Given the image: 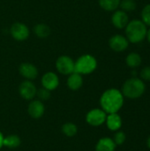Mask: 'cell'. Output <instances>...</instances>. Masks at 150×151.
<instances>
[{
    "instance_id": "obj_22",
    "label": "cell",
    "mask_w": 150,
    "mask_h": 151,
    "mask_svg": "<svg viewBox=\"0 0 150 151\" xmlns=\"http://www.w3.org/2000/svg\"><path fill=\"white\" fill-rule=\"evenodd\" d=\"M119 7L121 8L120 10L126 12H133L136 9L137 4L135 0H121Z\"/></svg>"
},
{
    "instance_id": "obj_20",
    "label": "cell",
    "mask_w": 150,
    "mask_h": 151,
    "mask_svg": "<svg viewBox=\"0 0 150 151\" xmlns=\"http://www.w3.org/2000/svg\"><path fill=\"white\" fill-rule=\"evenodd\" d=\"M121 0H98L99 5L102 9L107 12H114L119 7Z\"/></svg>"
},
{
    "instance_id": "obj_12",
    "label": "cell",
    "mask_w": 150,
    "mask_h": 151,
    "mask_svg": "<svg viewBox=\"0 0 150 151\" xmlns=\"http://www.w3.org/2000/svg\"><path fill=\"white\" fill-rule=\"evenodd\" d=\"M128 22H129V17L127 15V12L122 10L114 11L111 16V23L116 28L123 29L126 27Z\"/></svg>"
},
{
    "instance_id": "obj_19",
    "label": "cell",
    "mask_w": 150,
    "mask_h": 151,
    "mask_svg": "<svg viewBox=\"0 0 150 151\" xmlns=\"http://www.w3.org/2000/svg\"><path fill=\"white\" fill-rule=\"evenodd\" d=\"M34 33L38 38L44 39V38H47L50 35L51 30L48 25L43 24V23H40V24H37L34 27Z\"/></svg>"
},
{
    "instance_id": "obj_7",
    "label": "cell",
    "mask_w": 150,
    "mask_h": 151,
    "mask_svg": "<svg viewBox=\"0 0 150 151\" xmlns=\"http://www.w3.org/2000/svg\"><path fill=\"white\" fill-rule=\"evenodd\" d=\"M29 33L27 26L21 22H15L10 27V34L11 37L19 42L27 40L29 37Z\"/></svg>"
},
{
    "instance_id": "obj_18",
    "label": "cell",
    "mask_w": 150,
    "mask_h": 151,
    "mask_svg": "<svg viewBox=\"0 0 150 151\" xmlns=\"http://www.w3.org/2000/svg\"><path fill=\"white\" fill-rule=\"evenodd\" d=\"M20 144H21L20 137L17 134H10L6 137H4L3 145L8 149L11 150L17 149L20 146Z\"/></svg>"
},
{
    "instance_id": "obj_16",
    "label": "cell",
    "mask_w": 150,
    "mask_h": 151,
    "mask_svg": "<svg viewBox=\"0 0 150 151\" xmlns=\"http://www.w3.org/2000/svg\"><path fill=\"white\" fill-rule=\"evenodd\" d=\"M117 145L111 138L103 137L97 142L95 145V151H115Z\"/></svg>"
},
{
    "instance_id": "obj_25",
    "label": "cell",
    "mask_w": 150,
    "mask_h": 151,
    "mask_svg": "<svg viewBox=\"0 0 150 151\" xmlns=\"http://www.w3.org/2000/svg\"><path fill=\"white\" fill-rule=\"evenodd\" d=\"M36 96H38V98H39L40 101L43 102V101L49 100L50 98V96H51V94H50V90H48V89H46L44 88H40V89L37 90Z\"/></svg>"
},
{
    "instance_id": "obj_21",
    "label": "cell",
    "mask_w": 150,
    "mask_h": 151,
    "mask_svg": "<svg viewBox=\"0 0 150 151\" xmlns=\"http://www.w3.org/2000/svg\"><path fill=\"white\" fill-rule=\"evenodd\" d=\"M62 133L66 136V137H73L77 134L78 133V127L72 122H67L65 123L62 127H61Z\"/></svg>"
},
{
    "instance_id": "obj_13",
    "label": "cell",
    "mask_w": 150,
    "mask_h": 151,
    "mask_svg": "<svg viewBox=\"0 0 150 151\" xmlns=\"http://www.w3.org/2000/svg\"><path fill=\"white\" fill-rule=\"evenodd\" d=\"M19 74L26 80L33 81L38 76L37 67L31 63H22L19 67Z\"/></svg>"
},
{
    "instance_id": "obj_5",
    "label": "cell",
    "mask_w": 150,
    "mask_h": 151,
    "mask_svg": "<svg viewBox=\"0 0 150 151\" xmlns=\"http://www.w3.org/2000/svg\"><path fill=\"white\" fill-rule=\"evenodd\" d=\"M107 113L101 108H95L90 110L86 115V121L91 127H100L105 123Z\"/></svg>"
},
{
    "instance_id": "obj_10",
    "label": "cell",
    "mask_w": 150,
    "mask_h": 151,
    "mask_svg": "<svg viewBox=\"0 0 150 151\" xmlns=\"http://www.w3.org/2000/svg\"><path fill=\"white\" fill-rule=\"evenodd\" d=\"M41 82H42V88H44L50 91H53L59 85V78H58L57 74L55 73L47 72L46 73H44L42 75Z\"/></svg>"
},
{
    "instance_id": "obj_28",
    "label": "cell",
    "mask_w": 150,
    "mask_h": 151,
    "mask_svg": "<svg viewBox=\"0 0 150 151\" xmlns=\"http://www.w3.org/2000/svg\"><path fill=\"white\" fill-rule=\"evenodd\" d=\"M146 38H147V40H148V42L150 43V27L149 28H148V30H147V35H146Z\"/></svg>"
},
{
    "instance_id": "obj_27",
    "label": "cell",
    "mask_w": 150,
    "mask_h": 151,
    "mask_svg": "<svg viewBox=\"0 0 150 151\" xmlns=\"http://www.w3.org/2000/svg\"><path fill=\"white\" fill-rule=\"evenodd\" d=\"M3 142H4V135H3V134L1 133V131H0V149H1L2 147H4Z\"/></svg>"
},
{
    "instance_id": "obj_29",
    "label": "cell",
    "mask_w": 150,
    "mask_h": 151,
    "mask_svg": "<svg viewBox=\"0 0 150 151\" xmlns=\"http://www.w3.org/2000/svg\"><path fill=\"white\" fill-rule=\"evenodd\" d=\"M147 146H148V148L150 150V136H149V138L147 140Z\"/></svg>"
},
{
    "instance_id": "obj_4",
    "label": "cell",
    "mask_w": 150,
    "mask_h": 151,
    "mask_svg": "<svg viewBox=\"0 0 150 151\" xmlns=\"http://www.w3.org/2000/svg\"><path fill=\"white\" fill-rule=\"evenodd\" d=\"M96 68L97 60L90 54H84L74 62V72L81 75L90 74L94 73Z\"/></svg>"
},
{
    "instance_id": "obj_14",
    "label": "cell",
    "mask_w": 150,
    "mask_h": 151,
    "mask_svg": "<svg viewBox=\"0 0 150 151\" xmlns=\"http://www.w3.org/2000/svg\"><path fill=\"white\" fill-rule=\"evenodd\" d=\"M105 124H106L109 130L113 131V132L118 131L122 127V124H123L122 118L118 114V112L107 114Z\"/></svg>"
},
{
    "instance_id": "obj_3",
    "label": "cell",
    "mask_w": 150,
    "mask_h": 151,
    "mask_svg": "<svg viewBox=\"0 0 150 151\" xmlns=\"http://www.w3.org/2000/svg\"><path fill=\"white\" fill-rule=\"evenodd\" d=\"M145 91H146L145 82L141 78H137V77H132L126 80L124 82L121 89L124 97L133 100L141 97L145 93Z\"/></svg>"
},
{
    "instance_id": "obj_11",
    "label": "cell",
    "mask_w": 150,
    "mask_h": 151,
    "mask_svg": "<svg viewBox=\"0 0 150 151\" xmlns=\"http://www.w3.org/2000/svg\"><path fill=\"white\" fill-rule=\"evenodd\" d=\"M27 112L32 119H41L45 112V106L43 103L39 99L31 100L27 107Z\"/></svg>"
},
{
    "instance_id": "obj_23",
    "label": "cell",
    "mask_w": 150,
    "mask_h": 151,
    "mask_svg": "<svg viewBox=\"0 0 150 151\" xmlns=\"http://www.w3.org/2000/svg\"><path fill=\"white\" fill-rule=\"evenodd\" d=\"M141 21L147 27H150V4H146L141 10Z\"/></svg>"
},
{
    "instance_id": "obj_15",
    "label": "cell",
    "mask_w": 150,
    "mask_h": 151,
    "mask_svg": "<svg viewBox=\"0 0 150 151\" xmlns=\"http://www.w3.org/2000/svg\"><path fill=\"white\" fill-rule=\"evenodd\" d=\"M83 85V78L82 75L73 72L72 73L68 75V79H67V87L69 88V89L72 90V91H76L79 90Z\"/></svg>"
},
{
    "instance_id": "obj_9",
    "label": "cell",
    "mask_w": 150,
    "mask_h": 151,
    "mask_svg": "<svg viewBox=\"0 0 150 151\" xmlns=\"http://www.w3.org/2000/svg\"><path fill=\"white\" fill-rule=\"evenodd\" d=\"M129 41L122 35H114L109 40L110 48L115 52H123L129 46Z\"/></svg>"
},
{
    "instance_id": "obj_6",
    "label": "cell",
    "mask_w": 150,
    "mask_h": 151,
    "mask_svg": "<svg viewBox=\"0 0 150 151\" xmlns=\"http://www.w3.org/2000/svg\"><path fill=\"white\" fill-rule=\"evenodd\" d=\"M56 69L63 75H69L74 72V61L69 56H60L56 61Z\"/></svg>"
},
{
    "instance_id": "obj_24",
    "label": "cell",
    "mask_w": 150,
    "mask_h": 151,
    "mask_svg": "<svg viewBox=\"0 0 150 151\" xmlns=\"http://www.w3.org/2000/svg\"><path fill=\"white\" fill-rule=\"evenodd\" d=\"M112 140L114 141V142L117 146H121L126 141V135L124 132L118 130V131H116Z\"/></svg>"
},
{
    "instance_id": "obj_8",
    "label": "cell",
    "mask_w": 150,
    "mask_h": 151,
    "mask_svg": "<svg viewBox=\"0 0 150 151\" xmlns=\"http://www.w3.org/2000/svg\"><path fill=\"white\" fill-rule=\"evenodd\" d=\"M36 92H37L36 87L32 82V81L26 80L19 84V96L25 100H28V101L33 100L36 96Z\"/></svg>"
},
{
    "instance_id": "obj_1",
    "label": "cell",
    "mask_w": 150,
    "mask_h": 151,
    "mask_svg": "<svg viewBox=\"0 0 150 151\" xmlns=\"http://www.w3.org/2000/svg\"><path fill=\"white\" fill-rule=\"evenodd\" d=\"M125 102V97L121 90L118 88H109L105 90L100 97L101 109L107 114L118 112Z\"/></svg>"
},
{
    "instance_id": "obj_2",
    "label": "cell",
    "mask_w": 150,
    "mask_h": 151,
    "mask_svg": "<svg viewBox=\"0 0 150 151\" xmlns=\"http://www.w3.org/2000/svg\"><path fill=\"white\" fill-rule=\"evenodd\" d=\"M126 37L132 43H139L146 39L147 26L141 21V19L129 20L128 24L125 27Z\"/></svg>"
},
{
    "instance_id": "obj_26",
    "label": "cell",
    "mask_w": 150,
    "mask_h": 151,
    "mask_svg": "<svg viewBox=\"0 0 150 151\" xmlns=\"http://www.w3.org/2000/svg\"><path fill=\"white\" fill-rule=\"evenodd\" d=\"M140 76L143 81H150V65L145 66L141 69Z\"/></svg>"
},
{
    "instance_id": "obj_17",
    "label": "cell",
    "mask_w": 150,
    "mask_h": 151,
    "mask_svg": "<svg viewBox=\"0 0 150 151\" xmlns=\"http://www.w3.org/2000/svg\"><path fill=\"white\" fill-rule=\"evenodd\" d=\"M142 63V58L139 53L131 52L126 58V64L128 67L132 69H135L139 67Z\"/></svg>"
}]
</instances>
